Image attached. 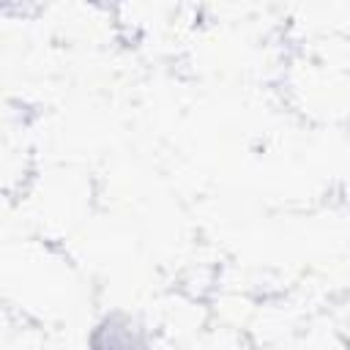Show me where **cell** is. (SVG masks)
<instances>
[{"instance_id":"cell-1","label":"cell","mask_w":350,"mask_h":350,"mask_svg":"<svg viewBox=\"0 0 350 350\" xmlns=\"http://www.w3.org/2000/svg\"><path fill=\"white\" fill-rule=\"evenodd\" d=\"M90 350H153L148 334L126 314L107 317L90 339Z\"/></svg>"}]
</instances>
